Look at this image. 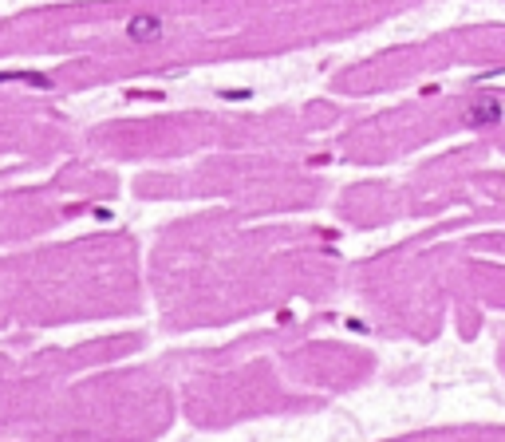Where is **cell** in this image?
Returning <instances> with one entry per match:
<instances>
[{"label": "cell", "instance_id": "7a4b0ae2", "mask_svg": "<svg viewBox=\"0 0 505 442\" xmlns=\"http://www.w3.org/2000/svg\"><path fill=\"white\" fill-rule=\"evenodd\" d=\"M127 36H130L135 44H154V40H162V20H158V16H150V12H142V16H130Z\"/></svg>", "mask_w": 505, "mask_h": 442}, {"label": "cell", "instance_id": "3957f363", "mask_svg": "<svg viewBox=\"0 0 505 442\" xmlns=\"http://www.w3.org/2000/svg\"><path fill=\"white\" fill-rule=\"evenodd\" d=\"M0 83H32V87H51L48 75L40 71H0Z\"/></svg>", "mask_w": 505, "mask_h": 442}, {"label": "cell", "instance_id": "6da1fadb", "mask_svg": "<svg viewBox=\"0 0 505 442\" xmlns=\"http://www.w3.org/2000/svg\"><path fill=\"white\" fill-rule=\"evenodd\" d=\"M501 119H505V103L494 99V95H482V99H474L470 107H466V115H462V122H466V127H474V131L497 127Z\"/></svg>", "mask_w": 505, "mask_h": 442}]
</instances>
